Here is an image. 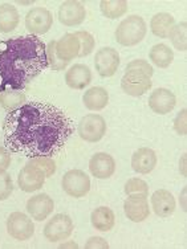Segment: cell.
<instances>
[{"mask_svg":"<svg viewBox=\"0 0 187 249\" xmlns=\"http://www.w3.org/2000/svg\"><path fill=\"white\" fill-rule=\"evenodd\" d=\"M187 23L186 21H181L173 27L171 32L168 35V38L171 40V44L174 48L181 51V52H186L187 49Z\"/></svg>","mask_w":187,"mask_h":249,"instance_id":"obj_28","label":"cell"},{"mask_svg":"<svg viewBox=\"0 0 187 249\" xmlns=\"http://www.w3.org/2000/svg\"><path fill=\"white\" fill-rule=\"evenodd\" d=\"M85 248L87 249H108L109 248V243L102 237H91L85 243Z\"/></svg>","mask_w":187,"mask_h":249,"instance_id":"obj_35","label":"cell"},{"mask_svg":"<svg viewBox=\"0 0 187 249\" xmlns=\"http://www.w3.org/2000/svg\"><path fill=\"white\" fill-rule=\"evenodd\" d=\"M151 208L159 217H168L175 211V199L168 190H158L151 196Z\"/></svg>","mask_w":187,"mask_h":249,"instance_id":"obj_19","label":"cell"},{"mask_svg":"<svg viewBox=\"0 0 187 249\" xmlns=\"http://www.w3.org/2000/svg\"><path fill=\"white\" fill-rule=\"evenodd\" d=\"M185 195H186V190H183V210H185V208H186V206H185Z\"/></svg>","mask_w":187,"mask_h":249,"instance_id":"obj_39","label":"cell"},{"mask_svg":"<svg viewBox=\"0 0 187 249\" xmlns=\"http://www.w3.org/2000/svg\"><path fill=\"white\" fill-rule=\"evenodd\" d=\"M75 35H76V37L80 40V44H81V51H80L78 57L89 56L93 52L94 45H96L94 37L89 32H87V31H77V32H75Z\"/></svg>","mask_w":187,"mask_h":249,"instance_id":"obj_29","label":"cell"},{"mask_svg":"<svg viewBox=\"0 0 187 249\" xmlns=\"http://www.w3.org/2000/svg\"><path fill=\"white\" fill-rule=\"evenodd\" d=\"M47 45L38 36L0 40V91L23 90L48 68Z\"/></svg>","mask_w":187,"mask_h":249,"instance_id":"obj_2","label":"cell"},{"mask_svg":"<svg viewBox=\"0 0 187 249\" xmlns=\"http://www.w3.org/2000/svg\"><path fill=\"white\" fill-rule=\"evenodd\" d=\"M185 160H186V154H183V157H182V175L183 177H186V163H185Z\"/></svg>","mask_w":187,"mask_h":249,"instance_id":"obj_38","label":"cell"},{"mask_svg":"<svg viewBox=\"0 0 187 249\" xmlns=\"http://www.w3.org/2000/svg\"><path fill=\"white\" fill-rule=\"evenodd\" d=\"M61 186L69 196L80 199L91 191V179L82 170H69L62 177Z\"/></svg>","mask_w":187,"mask_h":249,"instance_id":"obj_6","label":"cell"},{"mask_svg":"<svg viewBox=\"0 0 187 249\" xmlns=\"http://www.w3.org/2000/svg\"><path fill=\"white\" fill-rule=\"evenodd\" d=\"M20 15L16 7L8 3L0 4V32L11 34L19 25Z\"/></svg>","mask_w":187,"mask_h":249,"instance_id":"obj_24","label":"cell"},{"mask_svg":"<svg viewBox=\"0 0 187 249\" xmlns=\"http://www.w3.org/2000/svg\"><path fill=\"white\" fill-rule=\"evenodd\" d=\"M187 110L182 109V110L178 113V115L174 120V130L177 131L179 135H186L187 131Z\"/></svg>","mask_w":187,"mask_h":249,"instance_id":"obj_34","label":"cell"},{"mask_svg":"<svg viewBox=\"0 0 187 249\" xmlns=\"http://www.w3.org/2000/svg\"><path fill=\"white\" fill-rule=\"evenodd\" d=\"M45 178H47L45 174L40 168L27 164L25 167L21 168V171L19 173L18 184H19L21 191L35 192L40 188H43Z\"/></svg>","mask_w":187,"mask_h":249,"instance_id":"obj_14","label":"cell"},{"mask_svg":"<svg viewBox=\"0 0 187 249\" xmlns=\"http://www.w3.org/2000/svg\"><path fill=\"white\" fill-rule=\"evenodd\" d=\"M73 230L75 225L72 219L65 213H57L44 227V237L51 243H58L72 235Z\"/></svg>","mask_w":187,"mask_h":249,"instance_id":"obj_7","label":"cell"},{"mask_svg":"<svg viewBox=\"0 0 187 249\" xmlns=\"http://www.w3.org/2000/svg\"><path fill=\"white\" fill-rule=\"evenodd\" d=\"M157 166V154L149 147H141L131 157V168L138 174H150Z\"/></svg>","mask_w":187,"mask_h":249,"instance_id":"obj_18","label":"cell"},{"mask_svg":"<svg viewBox=\"0 0 187 249\" xmlns=\"http://www.w3.org/2000/svg\"><path fill=\"white\" fill-rule=\"evenodd\" d=\"M45 53H47V61H48V67L53 71H64L65 68L68 67V62L62 61L57 57L56 54V41H51L49 44H47V49H45Z\"/></svg>","mask_w":187,"mask_h":249,"instance_id":"obj_31","label":"cell"},{"mask_svg":"<svg viewBox=\"0 0 187 249\" xmlns=\"http://www.w3.org/2000/svg\"><path fill=\"white\" fill-rule=\"evenodd\" d=\"M11 164V154L4 147H0V170H7Z\"/></svg>","mask_w":187,"mask_h":249,"instance_id":"obj_36","label":"cell"},{"mask_svg":"<svg viewBox=\"0 0 187 249\" xmlns=\"http://www.w3.org/2000/svg\"><path fill=\"white\" fill-rule=\"evenodd\" d=\"M120 54L114 48L104 47L97 51L94 56V67L101 77L114 76L120 67Z\"/></svg>","mask_w":187,"mask_h":249,"instance_id":"obj_11","label":"cell"},{"mask_svg":"<svg viewBox=\"0 0 187 249\" xmlns=\"http://www.w3.org/2000/svg\"><path fill=\"white\" fill-rule=\"evenodd\" d=\"M7 232L18 241L31 239L35 233V225L23 212H14L7 219Z\"/></svg>","mask_w":187,"mask_h":249,"instance_id":"obj_8","label":"cell"},{"mask_svg":"<svg viewBox=\"0 0 187 249\" xmlns=\"http://www.w3.org/2000/svg\"><path fill=\"white\" fill-rule=\"evenodd\" d=\"M87 16V10L80 1H64L58 8V21L67 27H76L82 24Z\"/></svg>","mask_w":187,"mask_h":249,"instance_id":"obj_12","label":"cell"},{"mask_svg":"<svg viewBox=\"0 0 187 249\" xmlns=\"http://www.w3.org/2000/svg\"><path fill=\"white\" fill-rule=\"evenodd\" d=\"M89 170L97 179H108L115 171L114 158L106 153H96L89 160Z\"/></svg>","mask_w":187,"mask_h":249,"instance_id":"obj_16","label":"cell"},{"mask_svg":"<svg viewBox=\"0 0 187 249\" xmlns=\"http://www.w3.org/2000/svg\"><path fill=\"white\" fill-rule=\"evenodd\" d=\"M65 82L69 88L81 90L92 82L91 69L84 64H75L65 73Z\"/></svg>","mask_w":187,"mask_h":249,"instance_id":"obj_20","label":"cell"},{"mask_svg":"<svg viewBox=\"0 0 187 249\" xmlns=\"http://www.w3.org/2000/svg\"><path fill=\"white\" fill-rule=\"evenodd\" d=\"M53 24V16L45 7H35L25 16V28L34 36L48 32Z\"/></svg>","mask_w":187,"mask_h":249,"instance_id":"obj_9","label":"cell"},{"mask_svg":"<svg viewBox=\"0 0 187 249\" xmlns=\"http://www.w3.org/2000/svg\"><path fill=\"white\" fill-rule=\"evenodd\" d=\"M72 133L65 113L47 102L24 104L8 113L3 124L7 150L31 159L56 155Z\"/></svg>","mask_w":187,"mask_h":249,"instance_id":"obj_1","label":"cell"},{"mask_svg":"<svg viewBox=\"0 0 187 249\" xmlns=\"http://www.w3.org/2000/svg\"><path fill=\"white\" fill-rule=\"evenodd\" d=\"M91 223L93 228L101 232H109L115 224V215L109 207H98L91 215Z\"/></svg>","mask_w":187,"mask_h":249,"instance_id":"obj_22","label":"cell"},{"mask_svg":"<svg viewBox=\"0 0 187 249\" xmlns=\"http://www.w3.org/2000/svg\"><path fill=\"white\" fill-rule=\"evenodd\" d=\"M124 211L126 217L133 223H141L146 220L150 215L148 195L131 194L124 203Z\"/></svg>","mask_w":187,"mask_h":249,"instance_id":"obj_10","label":"cell"},{"mask_svg":"<svg viewBox=\"0 0 187 249\" xmlns=\"http://www.w3.org/2000/svg\"><path fill=\"white\" fill-rule=\"evenodd\" d=\"M55 203L53 199L47 194L35 195L27 201V212L36 221H43L53 212Z\"/></svg>","mask_w":187,"mask_h":249,"instance_id":"obj_15","label":"cell"},{"mask_svg":"<svg viewBox=\"0 0 187 249\" xmlns=\"http://www.w3.org/2000/svg\"><path fill=\"white\" fill-rule=\"evenodd\" d=\"M80 51H81V44L75 34L64 35L60 40L56 41L57 57L62 61L68 62V64L76 57H78Z\"/></svg>","mask_w":187,"mask_h":249,"instance_id":"obj_17","label":"cell"},{"mask_svg":"<svg viewBox=\"0 0 187 249\" xmlns=\"http://www.w3.org/2000/svg\"><path fill=\"white\" fill-rule=\"evenodd\" d=\"M27 164L29 166H35V167L40 168L45 177H52L53 174L56 173V163L51 157H37V158H32Z\"/></svg>","mask_w":187,"mask_h":249,"instance_id":"obj_30","label":"cell"},{"mask_svg":"<svg viewBox=\"0 0 187 249\" xmlns=\"http://www.w3.org/2000/svg\"><path fill=\"white\" fill-rule=\"evenodd\" d=\"M12 191H14V183L11 175L5 170H0V201L8 199Z\"/></svg>","mask_w":187,"mask_h":249,"instance_id":"obj_33","label":"cell"},{"mask_svg":"<svg viewBox=\"0 0 187 249\" xmlns=\"http://www.w3.org/2000/svg\"><path fill=\"white\" fill-rule=\"evenodd\" d=\"M149 58L155 67L165 69L170 67L174 61V52L166 44H157L150 49Z\"/></svg>","mask_w":187,"mask_h":249,"instance_id":"obj_25","label":"cell"},{"mask_svg":"<svg viewBox=\"0 0 187 249\" xmlns=\"http://www.w3.org/2000/svg\"><path fill=\"white\" fill-rule=\"evenodd\" d=\"M77 131L82 141L96 143L106 134V122L100 114H87L78 122Z\"/></svg>","mask_w":187,"mask_h":249,"instance_id":"obj_5","label":"cell"},{"mask_svg":"<svg viewBox=\"0 0 187 249\" xmlns=\"http://www.w3.org/2000/svg\"><path fill=\"white\" fill-rule=\"evenodd\" d=\"M175 105H177L175 94L165 88L155 89L149 97V107L155 114H168L170 111L174 110Z\"/></svg>","mask_w":187,"mask_h":249,"instance_id":"obj_13","label":"cell"},{"mask_svg":"<svg viewBox=\"0 0 187 249\" xmlns=\"http://www.w3.org/2000/svg\"><path fill=\"white\" fill-rule=\"evenodd\" d=\"M100 10L106 19H120L128 12V3L125 0H102Z\"/></svg>","mask_w":187,"mask_h":249,"instance_id":"obj_27","label":"cell"},{"mask_svg":"<svg viewBox=\"0 0 187 249\" xmlns=\"http://www.w3.org/2000/svg\"><path fill=\"white\" fill-rule=\"evenodd\" d=\"M148 25L145 20L138 15L128 16V19H124L120 25L115 29V40L117 43L124 47H133L141 43L146 36Z\"/></svg>","mask_w":187,"mask_h":249,"instance_id":"obj_4","label":"cell"},{"mask_svg":"<svg viewBox=\"0 0 187 249\" xmlns=\"http://www.w3.org/2000/svg\"><path fill=\"white\" fill-rule=\"evenodd\" d=\"M82 102L87 109L93 111H100L105 109L108 102H109V93L106 89L101 87H93L88 89L84 96H82Z\"/></svg>","mask_w":187,"mask_h":249,"instance_id":"obj_21","label":"cell"},{"mask_svg":"<svg viewBox=\"0 0 187 249\" xmlns=\"http://www.w3.org/2000/svg\"><path fill=\"white\" fill-rule=\"evenodd\" d=\"M153 74L154 69L149 62L145 60H133L126 65L125 74L121 80V88L128 96H144L153 87Z\"/></svg>","mask_w":187,"mask_h":249,"instance_id":"obj_3","label":"cell"},{"mask_svg":"<svg viewBox=\"0 0 187 249\" xmlns=\"http://www.w3.org/2000/svg\"><path fill=\"white\" fill-rule=\"evenodd\" d=\"M25 104V94L23 90H12V89H7L4 91H0V106L4 109L5 111H11L19 109L20 106Z\"/></svg>","mask_w":187,"mask_h":249,"instance_id":"obj_26","label":"cell"},{"mask_svg":"<svg viewBox=\"0 0 187 249\" xmlns=\"http://www.w3.org/2000/svg\"><path fill=\"white\" fill-rule=\"evenodd\" d=\"M125 194L126 195H131V194L149 195V186H148V183L139 178H131L125 183Z\"/></svg>","mask_w":187,"mask_h":249,"instance_id":"obj_32","label":"cell"},{"mask_svg":"<svg viewBox=\"0 0 187 249\" xmlns=\"http://www.w3.org/2000/svg\"><path fill=\"white\" fill-rule=\"evenodd\" d=\"M174 25H175V19L173 15L168 12H159L154 15L150 21V29L153 35L161 38H168Z\"/></svg>","mask_w":187,"mask_h":249,"instance_id":"obj_23","label":"cell"},{"mask_svg":"<svg viewBox=\"0 0 187 249\" xmlns=\"http://www.w3.org/2000/svg\"><path fill=\"white\" fill-rule=\"evenodd\" d=\"M60 248H78V245H77L75 241H69L67 244L60 245Z\"/></svg>","mask_w":187,"mask_h":249,"instance_id":"obj_37","label":"cell"}]
</instances>
